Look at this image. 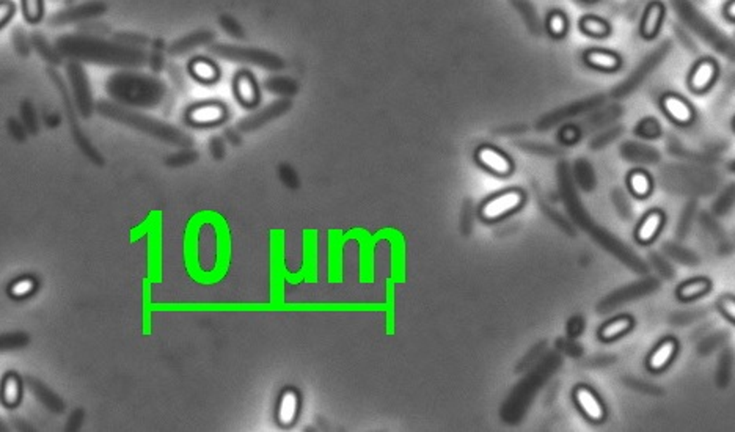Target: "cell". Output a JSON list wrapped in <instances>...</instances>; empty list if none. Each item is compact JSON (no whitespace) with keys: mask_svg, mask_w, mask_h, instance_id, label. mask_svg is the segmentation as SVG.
Masks as SVG:
<instances>
[{"mask_svg":"<svg viewBox=\"0 0 735 432\" xmlns=\"http://www.w3.org/2000/svg\"><path fill=\"white\" fill-rule=\"evenodd\" d=\"M15 426H16L18 429H21V431H32V428H30L29 424H27L24 420H16V421H15Z\"/></svg>","mask_w":735,"mask_h":432,"instance_id":"8d00e7d4","label":"cell"},{"mask_svg":"<svg viewBox=\"0 0 735 432\" xmlns=\"http://www.w3.org/2000/svg\"><path fill=\"white\" fill-rule=\"evenodd\" d=\"M299 412V398L294 391H285L278 404V421L288 426L294 420H296Z\"/></svg>","mask_w":735,"mask_h":432,"instance_id":"ac0fdd59","label":"cell"},{"mask_svg":"<svg viewBox=\"0 0 735 432\" xmlns=\"http://www.w3.org/2000/svg\"><path fill=\"white\" fill-rule=\"evenodd\" d=\"M663 15L665 6L660 2H653L647 6L643 21H641V33H643L644 38H653L657 35L661 21H663Z\"/></svg>","mask_w":735,"mask_h":432,"instance_id":"5bb4252c","label":"cell"},{"mask_svg":"<svg viewBox=\"0 0 735 432\" xmlns=\"http://www.w3.org/2000/svg\"><path fill=\"white\" fill-rule=\"evenodd\" d=\"M476 161L493 175L507 176L512 171L511 159L493 146H481L476 151Z\"/></svg>","mask_w":735,"mask_h":432,"instance_id":"5b68a950","label":"cell"},{"mask_svg":"<svg viewBox=\"0 0 735 432\" xmlns=\"http://www.w3.org/2000/svg\"><path fill=\"white\" fill-rule=\"evenodd\" d=\"M226 115V109L222 104L219 103H206V104H198L195 107H192L189 115V122L193 126H212L219 124L223 122Z\"/></svg>","mask_w":735,"mask_h":432,"instance_id":"ba28073f","label":"cell"},{"mask_svg":"<svg viewBox=\"0 0 735 432\" xmlns=\"http://www.w3.org/2000/svg\"><path fill=\"white\" fill-rule=\"evenodd\" d=\"M721 307H723V310H724V313H726L727 316H731V318H734V315H735V311H734V299H729V297H726V299H724V301H723V303H721Z\"/></svg>","mask_w":735,"mask_h":432,"instance_id":"d590c367","label":"cell"},{"mask_svg":"<svg viewBox=\"0 0 735 432\" xmlns=\"http://www.w3.org/2000/svg\"><path fill=\"white\" fill-rule=\"evenodd\" d=\"M661 225H663V214L658 211H651L638 225L637 239L644 244L653 241L661 230Z\"/></svg>","mask_w":735,"mask_h":432,"instance_id":"9a60e30c","label":"cell"},{"mask_svg":"<svg viewBox=\"0 0 735 432\" xmlns=\"http://www.w3.org/2000/svg\"><path fill=\"white\" fill-rule=\"evenodd\" d=\"M734 6H735V4H734V0H731V4L726 6V13H727V18H729V16H731V19H732V21H734Z\"/></svg>","mask_w":735,"mask_h":432,"instance_id":"74e56055","label":"cell"},{"mask_svg":"<svg viewBox=\"0 0 735 432\" xmlns=\"http://www.w3.org/2000/svg\"><path fill=\"white\" fill-rule=\"evenodd\" d=\"M573 400H575L577 407L581 410V414H583L587 420L599 423L605 418L604 404L600 402L597 395L594 393L591 388L578 387L575 393H573Z\"/></svg>","mask_w":735,"mask_h":432,"instance_id":"8992f818","label":"cell"},{"mask_svg":"<svg viewBox=\"0 0 735 432\" xmlns=\"http://www.w3.org/2000/svg\"><path fill=\"white\" fill-rule=\"evenodd\" d=\"M29 343V336L24 334H6L0 335V351L18 349Z\"/></svg>","mask_w":735,"mask_h":432,"instance_id":"83f0119b","label":"cell"},{"mask_svg":"<svg viewBox=\"0 0 735 432\" xmlns=\"http://www.w3.org/2000/svg\"><path fill=\"white\" fill-rule=\"evenodd\" d=\"M22 11L30 22H37L41 18L43 2L41 0H22Z\"/></svg>","mask_w":735,"mask_h":432,"instance_id":"f546056e","label":"cell"},{"mask_svg":"<svg viewBox=\"0 0 735 432\" xmlns=\"http://www.w3.org/2000/svg\"><path fill=\"white\" fill-rule=\"evenodd\" d=\"M291 107H292V101L290 98L280 99V101H273L272 104L267 105V107L256 112V114L240 119V122L238 123V131L239 132H253V131L261 129L263 126L269 124L271 122H273V119H277L282 115H285L286 112H290Z\"/></svg>","mask_w":735,"mask_h":432,"instance_id":"277c9868","label":"cell"},{"mask_svg":"<svg viewBox=\"0 0 735 432\" xmlns=\"http://www.w3.org/2000/svg\"><path fill=\"white\" fill-rule=\"evenodd\" d=\"M190 72L197 81L202 82H214L219 77L217 66L206 58H197L190 63Z\"/></svg>","mask_w":735,"mask_h":432,"instance_id":"d6986e66","label":"cell"},{"mask_svg":"<svg viewBox=\"0 0 735 432\" xmlns=\"http://www.w3.org/2000/svg\"><path fill=\"white\" fill-rule=\"evenodd\" d=\"M223 136L226 138V142H230L231 145H235V146L240 145V142H242V138H240V134H239L238 129H226Z\"/></svg>","mask_w":735,"mask_h":432,"instance_id":"836d02e7","label":"cell"},{"mask_svg":"<svg viewBox=\"0 0 735 432\" xmlns=\"http://www.w3.org/2000/svg\"><path fill=\"white\" fill-rule=\"evenodd\" d=\"M235 90H236L238 99L245 105V107H252V105H255L258 103V99H259L258 86H256L255 79H253V76L249 74V72H239L236 77V82H235Z\"/></svg>","mask_w":735,"mask_h":432,"instance_id":"7c38bea8","label":"cell"},{"mask_svg":"<svg viewBox=\"0 0 735 432\" xmlns=\"http://www.w3.org/2000/svg\"><path fill=\"white\" fill-rule=\"evenodd\" d=\"M717 74L718 70L713 60L704 58L694 65V68L690 72V81H688V84H690V89L693 91L703 93L710 89L715 79H717Z\"/></svg>","mask_w":735,"mask_h":432,"instance_id":"52a82bcc","label":"cell"},{"mask_svg":"<svg viewBox=\"0 0 735 432\" xmlns=\"http://www.w3.org/2000/svg\"><path fill=\"white\" fill-rule=\"evenodd\" d=\"M567 30V19L566 16L563 15V13L559 11H554L550 15L549 18V32L552 33L553 37H563L564 33Z\"/></svg>","mask_w":735,"mask_h":432,"instance_id":"f1b7e54d","label":"cell"},{"mask_svg":"<svg viewBox=\"0 0 735 432\" xmlns=\"http://www.w3.org/2000/svg\"><path fill=\"white\" fill-rule=\"evenodd\" d=\"M198 152L195 150H184L181 152L170 156L167 159V164L170 167H186V165H192L198 161Z\"/></svg>","mask_w":735,"mask_h":432,"instance_id":"4316f807","label":"cell"},{"mask_svg":"<svg viewBox=\"0 0 735 432\" xmlns=\"http://www.w3.org/2000/svg\"><path fill=\"white\" fill-rule=\"evenodd\" d=\"M112 117L122 119V122L128 123V124L136 126L137 129H142L145 132H148V134L156 136L157 138H160V140L169 142L171 145L184 146V148L193 145L192 138L187 134H184V132L175 129V128H173V126L155 122V119L143 118V117L136 115V114H128V112H122V110H115V115H112Z\"/></svg>","mask_w":735,"mask_h":432,"instance_id":"7a4b0ae2","label":"cell"},{"mask_svg":"<svg viewBox=\"0 0 735 432\" xmlns=\"http://www.w3.org/2000/svg\"><path fill=\"white\" fill-rule=\"evenodd\" d=\"M676 351H677L676 341H672V340L661 341L657 348L652 351V354L649 355V360H647V365H649V368L652 371L665 369L668 365L671 363L674 355H676Z\"/></svg>","mask_w":735,"mask_h":432,"instance_id":"4fadbf2b","label":"cell"},{"mask_svg":"<svg viewBox=\"0 0 735 432\" xmlns=\"http://www.w3.org/2000/svg\"><path fill=\"white\" fill-rule=\"evenodd\" d=\"M80 423H82V412L77 410V412H74V414L71 415V420H70L68 428H70V429H79Z\"/></svg>","mask_w":735,"mask_h":432,"instance_id":"e575fe53","label":"cell"},{"mask_svg":"<svg viewBox=\"0 0 735 432\" xmlns=\"http://www.w3.org/2000/svg\"><path fill=\"white\" fill-rule=\"evenodd\" d=\"M209 152L216 161H222L226 156V146L222 137H211L209 140Z\"/></svg>","mask_w":735,"mask_h":432,"instance_id":"1f68e13d","label":"cell"},{"mask_svg":"<svg viewBox=\"0 0 735 432\" xmlns=\"http://www.w3.org/2000/svg\"><path fill=\"white\" fill-rule=\"evenodd\" d=\"M214 38H216V32L208 30V29L193 32V33H190V35H187V37H184L181 39H178V41L171 46L170 52H171L173 55H181V54H186L187 51H192V49L198 48V46H204V44L212 43Z\"/></svg>","mask_w":735,"mask_h":432,"instance_id":"8fae6325","label":"cell"},{"mask_svg":"<svg viewBox=\"0 0 735 432\" xmlns=\"http://www.w3.org/2000/svg\"><path fill=\"white\" fill-rule=\"evenodd\" d=\"M630 327H632L630 318L620 316L616 319H611L610 322H606L602 327V330H600V336H602L606 341L616 340V338H619L620 335H624L625 332H629Z\"/></svg>","mask_w":735,"mask_h":432,"instance_id":"ffe728a7","label":"cell"},{"mask_svg":"<svg viewBox=\"0 0 735 432\" xmlns=\"http://www.w3.org/2000/svg\"><path fill=\"white\" fill-rule=\"evenodd\" d=\"M208 52L214 57H219L222 60H230V62H240V63H250L259 66V68L269 70V71H280L285 70V60L273 54L271 51L266 49H258V48H245V46H235V44H223V43H216L211 44Z\"/></svg>","mask_w":735,"mask_h":432,"instance_id":"6da1fadb","label":"cell"},{"mask_svg":"<svg viewBox=\"0 0 735 432\" xmlns=\"http://www.w3.org/2000/svg\"><path fill=\"white\" fill-rule=\"evenodd\" d=\"M629 188L632 190L633 195H637L639 198H644L649 195L651 192V188H652V181L649 175H647L646 171L643 170H635L630 173L629 176Z\"/></svg>","mask_w":735,"mask_h":432,"instance_id":"44dd1931","label":"cell"},{"mask_svg":"<svg viewBox=\"0 0 735 432\" xmlns=\"http://www.w3.org/2000/svg\"><path fill=\"white\" fill-rule=\"evenodd\" d=\"M586 63L592 66V68L604 70V71H614L619 68L620 58L613 54L610 51H602V49H592L587 51L585 55Z\"/></svg>","mask_w":735,"mask_h":432,"instance_id":"2e32d148","label":"cell"},{"mask_svg":"<svg viewBox=\"0 0 735 432\" xmlns=\"http://www.w3.org/2000/svg\"><path fill=\"white\" fill-rule=\"evenodd\" d=\"M0 431H6V426H5L2 420H0Z\"/></svg>","mask_w":735,"mask_h":432,"instance_id":"f35d334b","label":"cell"},{"mask_svg":"<svg viewBox=\"0 0 735 432\" xmlns=\"http://www.w3.org/2000/svg\"><path fill=\"white\" fill-rule=\"evenodd\" d=\"M523 194L516 189H507L500 192V194L489 198L483 206H481V217L487 222H495L509 216L511 212L517 211L523 204Z\"/></svg>","mask_w":735,"mask_h":432,"instance_id":"3957f363","label":"cell"},{"mask_svg":"<svg viewBox=\"0 0 735 432\" xmlns=\"http://www.w3.org/2000/svg\"><path fill=\"white\" fill-rule=\"evenodd\" d=\"M277 173H278L280 181H282L290 190H297L300 188L299 175H297V171L294 170L292 165L286 164V162H282V164L278 165Z\"/></svg>","mask_w":735,"mask_h":432,"instance_id":"d4e9b609","label":"cell"},{"mask_svg":"<svg viewBox=\"0 0 735 432\" xmlns=\"http://www.w3.org/2000/svg\"><path fill=\"white\" fill-rule=\"evenodd\" d=\"M219 24H220V27L223 29V32L228 33L230 37L236 38V39H245L247 38L244 27L231 15H226V13H225V15H220L219 16Z\"/></svg>","mask_w":735,"mask_h":432,"instance_id":"484cf974","label":"cell"},{"mask_svg":"<svg viewBox=\"0 0 735 432\" xmlns=\"http://www.w3.org/2000/svg\"><path fill=\"white\" fill-rule=\"evenodd\" d=\"M2 400L6 405H16L21 400V382L16 376H6L2 385Z\"/></svg>","mask_w":735,"mask_h":432,"instance_id":"7402d4cb","label":"cell"},{"mask_svg":"<svg viewBox=\"0 0 735 432\" xmlns=\"http://www.w3.org/2000/svg\"><path fill=\"white\" fill-rule=\"evenodd\" d=\"M27 385H29L33 396H35L46 409H49L53 414H62V412H65V402L60 400L52 390L46 387L43 382H39L38 379L29 377L27 379Z\"/></svg>","mask_w":735,"mask_h":432,"instance_id":"9c48e42d","label":"cell"},{"mask_svg":"<svg viewBox=\"0 0 735 432\" xmlns=\"http://www.w3.org/2000/svg\"><path fill=\"white\" fill-rule=\"evenodd\" d=\"M707 289H709V283L703 280V278H696V280L684 283L682 287L679 288V297L682 299V301H693V299L703 296L704 292H707Z\"/></svg>","mask_w":735,"mask_h":432,"instance_id":"cb8c5ba5","label":"cell"},{"mask_svg":"<svg viewBox=\"0 0 735 432\" xmlns=\"http://www.w3.org/2000/svg\"><path fill=\"white\" fill-rule=\"evenodd\" d=\"M13 5L8 2V0H0V27L8 21L10 16L13 15Z\"/></svg>","mask_w":735,"mask_h":432,"instance_id":"d6a6232c","label":"cell"},{"mask_svg":"<svg viewBox=\"0 0 735 432\" xmlns=\"http://www.w3.org/2000/svg\"><path fill=\"white\" fill-rule=\"evenodd\" d=\"M580 27L585 33H587V35L596 37V38L606 37L608 32H610V27H608V24L604 21V19L596 18V16H586L581 19Z\"/></svg>","mask_w":735,"mask_h":432,"instance_id":"603a6c76","label":"cell"},{"mask_svg":"<svg viewBox=\"0 0 735 432\" xmlns=\"http://www.w3.org/2000/svg\"><path fill=\"white\" fill-rule=\"evenodd\" d=\"M661 105H663L665 112L668 114V117L672 119V122H676L679 124H687L693 119V109L682 98H679L676 95H668L663 98Z\"/></svg>","mask_w":735,"mask_h":432,"instance_id":"30bf717a","label":"cell"},{"mask_svg":"<svg viewBox=\"0 0 735 432\" xmlns=\"http://www.w3.org/2000/svg\"><path fill=\"white\" fill-rule=\"evenodd\" d=\"M264 89L273 93V95H280L285 98H291L299 93V82L294 81L292 77L288 76H271L264 82Z\"/></svg>","mask_w":735,"mask_h":432,"instance_id":"e0dca14e","label":"cell"},{"mask_svg":"<svg viewBox=\"0 0 735 432\" xmlns=\"http://www.w3.org/2000/svg\"><path fill=\"white\" fill-rule=\"evenodd\" d=\"M33 289H35V282L30 280V278H22V280H18L13 284L11 294L16 297H25L29 296Z\"/></svg>","mask_w":735,"mask_h":432,"instance_id":"4dcf8cb0","label":"cell"}]
</instances>
